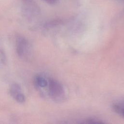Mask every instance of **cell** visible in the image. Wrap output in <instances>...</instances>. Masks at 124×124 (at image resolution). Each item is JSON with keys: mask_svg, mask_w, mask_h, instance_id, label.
Returning <instances> with one entry per match:
<instances>
[{"mask_svg": "<svg viewBox=\"0 0 124 124\" xmlns=\"http://www.w3.org/2000/svg\"><path fill=\"white\" fill-rule=\"evenodd\" d=\"M116 108L118 109L119 112H120L124 116V107H123L122 108L121 107H117Z\"/></svg>", "mask_w": 124, "mask_h": 124, "instance_id": "cell-7", "label": "cell"}, {"mask_svg": "<svg viewBox=\"0 0 124 124\" xmlns=\"http://www.w3.org/2000/svg\"><path fill=\"white\" fill-rule=\"evenodd\" d=\"M36 82L39 87L42 88L46 87L48 85V81L46 79L41 76H38L36 77Z\"/></svg>", "mask_w": 124, "mask_h": 124, "instance_id": "cell-4", "label": "cell"}, {"mask_svg": "<svg viewBox=\"0 0 124 124\" xmlns=\"http://www.w3.org/2000/svg\"><path fill=\"white\" fill-rule=\"evenodd\" d=\"M14 98L19 103H23L25 101V97L21 93L17 94Z\"/></svg>", "mask_w": 124, "mask_h": 124, "instance_id": "cell-5", "label": "cell"}, {"mask_svg": "<svg viewBox=\"0 0 124 124\" xmlns=\"http://www.w3.org/2000/svg\"><path fill=\"white\" fill-rule=\"evenodd\" d=\"M10 92L11 95L13 97H15L17 94L21 93V87L17 83H14L11 86Z\"/></svg>", "mask_w": 124, "mask_h": 124, "instance_id": "cell-3", "label": "cell"}, {"mask_svg": "<svg viewBox=\"0 0 124 124\" xmlns=\"http://www.w3.org/2000/svg\"><path fill=\"white\" fill-rule=\"evenodd\" d=\"M6 62V56L2 50L0 49V65H4Z\"/></svg>", "mask_w": 124, "mask_h": 124, "instance_id": "cell-6", "label": "cell"}, {"mask_svg": "<svg viewBox=\"0 0 124 124\" xmlns=\"http://www.w3.org/2000/svg\"><path fill=\"white\" fill-rule=\"evenodd\" d=\"M46 1H47L48 2H49V3H54V2H55L57 0H46Z\"/></svg>", "mask_w": 124, "mask_h": 124, "instance_id": "cell-8", "label": "cell"}, {"mask_svg": "<svg viewBox=\"0 0 124 124\" xmlns=\"http://www.w3.org/2000/svg\"><path fill=\"white\" fill-rule=\"evenodd\" d=\"M16 52L22 58H27L31 54V46L28 40L22 36H18L16 39Z\"/></svg>", "mask_w": 124, "mask_h": 124, "instance_id": "cell-2", "label": "cell"}, {"mask_svg": "<svg viewBox=\"0 0 124 124\" xmlns=\"http://www.w3.org/2000/svg\"><path fill=\"white\" fill-rule=\"evenodd\" d=\"M48 94L53 99L60 100L64 97V90L62 85L55 80L50 79L48 81Z\"/></svg>", "mask_w": 124, "mask_h": 124, "instance_id": "cell-1", "label": "cell"}]
</instances>
